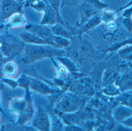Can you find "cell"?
I'll list each match as a JSON object with an SVG mask.
<instances>
[{
	"mask_svg": "<svg viewBox=\"0 0 132 131\" xmlns=\"http://www.w3.org/2000/svg\"><path fill=\"white\" fill-rule=\"evenodd\" d=\"M126 64L127 65V66L131 68H132V61H131L129 62H125Z\"/></svg>",
	"mask_w": 132,
	"mask_h": 131,
	"instance_id": "74e56055",
	"label": "cell"
},
{
	"mask_svg": "<svg viewBox=\"0 0 132 131\" xmlns=\"http://www.w3.org/2000/svg\"><path fill=\"white\" fill-rule=\"evenodd\" d=\"M131 93V94H132V90L131 91L129 92V93Z\"/></svg>",
	"mask_w": 132,
	"mask_h": 131,
	"instance_id": "60d3db41",
	"label": "cell"
},
{
	"mask_svg": "<svg viewBox=\"0 0 132 131\" xmlns=\"http://www.w3.org/2000/svg\"><path fill=\"white\" fill-rule=\"evenodd\" d=\"M94 105L96 107L100 109L103 108L105 107V104L104 102L100 100H95Z\"/></svg>",
	"mask_w": 132,
	"mask_h": 131,
	"instance_id": "d6a6232c",
	"label": "cell"
},
{
	"mask_svg": "<svg viewBox=\"0 0 132 131\" xmlns=\"http://www.w3.org/2000/svg\"><path fill=\"white\" fill-rule=\"evenodd\" d=\"M30 81V87L32 90L44 95L50 94L52 92V89L41 81L36 79Z\"/></svg>",
	"mask_w": 132,
	"mask_h": 131,
	"instance_id": "5bb4252c",
	"label": "cell"
},
{
	"mask_svg": "<svg viewBox=\"0 0 132 131\" xmlns=\"http://www.w3.org/2000/svg\"><path fill=\"white\" fill-rule=\"evenodd\" d=\"M121 95H120L118 97V100L122 105L132 107V94L128 93L127 94Z\"/></svg>",
	"mask_w": 132,
	"mask_h": 131,
	"instance_id": "4316f807",
	"label": "cell"
},
{
	"mask_svg": "<svg viewBox=\"0 0 132 131\" xmlns=\"http://www.w3.org/2000/svg\"><path fill=\"white\" fill-rule=\"evenodd\" d=\"M53 35L63 37L71 40L77 35L78 26L72 27L69 23L64 25L60 23H56L53 25L50 26Z\"/></svg>",
	"mask_w": 132,
	"mask_h": 131,
	"instance_id": "ba28073f",
	"label": "cell"
},
{
	"mask_svg": "<svg viewBox=\"0 0 132 131\" xmlns=\"http://www.w3.org/2000/svg\"><path fill=\"white\" fill-rule=\"evenodd\" d=\"M9 24L11 27H19L25 26L26 19L22 13H17L8 20Z\"/></svg>",
	"mask_w": 132,
	"mask_h": 131,
	"instance_id": "2e32d148",
	"label": "cell"
},
{
	"mask_svg": "<svg viewBox=\"0 0 132 131\" xmlns=\"http://www.w3.org/2000/svg\"><path fill=\"white\" fill-rule=\"evenodd\" d=\"M46 0H38L34 2L29 7L38 12H44L46 8Z\"/></svg>",
	"mask_w": 132,
	"mask_h": 131,
	"instance_id": "484cf974",
	"label": "cell"
},
{
	"mask_svg": "<svg viewBox=\"0 0 132 131\" xmlns=\"http://www.w3.org/2000/svg\"><path fill=\"white\" fill-rule=\"evenodd\" d=\"M60 9L64 7H77L80 4L83 0H61Z\"/></svg>",
	"mask_w": 132,
	"mask_h": 131,
	"instance_id": "83f0119b",
	"label": "cell"
},
{
	"mask_svg": "<svg viewBox=\"0 0 132 131\" xmlns=\"http://www.w3.org/2000/svg\"><path fill=\"white\" fill-rule=\"evenodd\" d=\"M38 1V0H26L24 2L25 7H29V5L31 3L36 1Z\"/></svg>",
	"mask_w": 132,
	"mask_h": 131,
	"instance_id": "8d00e7d4",
	"label": "cell"
},
{
	"mask_svg": "<svg viewBox=\"0 0 132 131\" xmlns=\"http://www.w3.org/2000/svg\"><path fill=\"white\" fill-rule=\"evenodd\" d=\"M121 123L126 126L132 127V116L122 122Z\"/></svg>",
	"mask_w": 132,
	"mask_h": 131,
	"instance_id": "836d02e7",
	"label": "cell"
},
{
	"mask_svg": "<svg viewBox=\"0 0 132 131\" xmlns=\"http://www.w3.org/2000/svg\"><path fill=\"white\" fill-rule=\"evenodd\" d=\"M66 130L67 131H83V129H82L79 127L77 126H74V125H71L67 127L66 128Z\"/></svg>",
	"mask_w": 132,
	"mask_h": 131,
	"instance_id": "e575fe53",
	"label": "cell"
},
{
	"mask_svg": "<svg viewBox=\"0 0 132 131\" xmlns=\"http://www.w3.org/2000/svg\"><path fill=\"white\" fill-rule=\"evenodd\" d=\"M118 54L120 58L125 62L132 61V45L119 50Z\"/></svg>",
	"mask_w": 132,
	"mask_h": 131,
	"instance_id": "44dd1931",
	"label": "cell"
},
{
	"mask_svg": "<svg viewBox=\"0 0 132 131\" xmlns=\"http://www.w3.org/2000/svg\"><path fill=\"white\" fill-rule=\"evenodd\" d=\"M102 90L105 95L110 97H116L121 94V90L115 85L114 83L104 85Z\"/></svg>",
	"mask_w": 132,
	"mask_h": 131,
	"instance_id": "d6986e66",
	"label": "cell"
},
{
	"mask_svg": "<svg viewBox=\"0 0 132 131\" xmlns=\"http://www.w3.org/2000/svg\"><path fill=\"white\" fill-rule=\"evenodd\" d=\"M48 3L55 12L57 23H60L64 25H67L68 22L64 21L60 14L61 0H47Z\"/></svg>",
	"mask_w": 132,
	"mask_h": 131,
	"instance_id": "e0dca14e",
	"label": "cell"
},
{
	"mask_svg": "<svg viewBox=\"0 0 132 131\" xmlns=\"http://www.w3.org/2000/svg\"><path fill=\"white\" fill-rule=\"evenodd\" d=\"M3 72L6 77H13L16 76L18 73V66L14 62H8L4 67Z\"/></svg>",
	"mask_w": 132,
	"mask_h": 131,
	"instance_id": "ffe728a7",
	"label": "cell"
},
{
	"mask_svg": "<svg viewBox=\"0 0 132 131\" xmlns=\"http://www.w3.org/2000/svg\"><path fill=\"white\" fill-rule=\"evenodd\" d=\"M132 5V0H131L129 2L128 4H127L126 5H125V6H123V7H121L118 10L116 11V13H118L120 11H122V10H124V9H126L127 8L129 7V6H131V5Z\"/></svg>",
	"mask_w": 132,
	"mask_h": 131,
	"instance_id": "d590c367",
	"label": "cell"
},
{
	"mask_svg": "<svg viewBox=\"0 0 132 131\" xmlns=\"http://www.w3.org/2000/svg\"><path fill=\"white\" fill-rule=\"evenodd\" d=\"M70 89L72 93L87 96L93 95L94 91L91 80L87 77L81 78L74 82L70 87Z\"/></svg>",
	"mask_w": 132,
	"mask_h": 131,
	"instance_id": "8992f818",
	"label": "cell"
},
{
	"mask_svg": "<svg viewBox=\"0 0 132 131\" xmlns=\"http://www.w3.org/2000/svg\"><path fill=\"white\" fill-rule=\"evenodd\" d=\"M25 30L44 39L50 45L56 47L53 41L54 35L49 25L27 24L25 25Z\"/></svg>",
	"mask_w": 132,
	"mask_h": 131,
	"instance_id": "277c9868",
	"label": "cell"
},
{
	"mask_svg": "<svg viewBox=\"0 0 132 131\" xmlns=\"http://www.w3.org/2000/svg\"><path fill=\"white\" fill-rule=\"evenodd\" d=\"M102 12H103L95 15L82 26L78 27L77 35L80 39L81 38V36L84 34L94 28L102 22Z\"/></svg>",
	"mask_w": 132,
	"mask_h": 131,
	"instance_id": "30bf717a",
	"label": "cell"
},
{
	"mask_svg": "<svg viewBox=\"0 0 132 131\" xmlns=\"http://www.w3.org/2000/svg\"><path fill=\"white\" fill-rule=\"evenodd\" d=\"M77 8L80 17V22L76 24L78 27L84 25L95 15L103 11L97 10L83 1Z\"/></svg>",
	"mask_w": 132,
	"mask_h": 131,
	"instance_id": "52a82bcc",
	"label": "cell"
},
{
	"mask_svg": "<svg viewBox=\"0 0 132 131\" xmlns=\"http://www.w3.org/2000/svg\"><path fill=\"white\" fill-rule=\"evenodd\" d=\"M46 5V8L43 12V17L39 24L49 26L54 25L57 23L55 12L49 4L47 0Z\"/></svg>",
	"mask_w": 132,
	"mask_h": 131,
	"instance_id": "4fadbf2b",
	"label": "cell"
},
{
	"mask_svg": "<svg viewBox=\"0 0 132 131\" xmlns=\"http://www.w3.org/2000/svg\"><path fill=\"white\" fill-rule=\"evenodd\" d=\"M24 60L27 63H31L46 58L63 57L66 51L49 45H36L26 44Z\"/></svg>",
	"mask_w": 132,
	"mask_h": 131,
	"instance_id": "7a4b0ae2",
	"label": "cell"
},
{
	"mask_svg": "<svg viewBox=\"0 0 132 131\" xmlns=\"http://www.w3.org/2000/svg\"><path fill=\"white\" fill-rule=\"evenodd\" d=\"M1 1L0 0V22L2 21L1 18Z\"/></svg>",
	"mask_w": 132,
	"mask_h": 131,
	"instance_id": "f35d334b",
	"label": "cell"
},
{
	"mask_svg": "<svg viewBox=\"0 0 132 131\" xmlns=\"http://www.w3.org/2000/svg\"><path fill=\"white\" fill-rule=\"evenodd\" d=\"M116 12L110 11L106 10H104L102 14V22L107 24L115 21Z\"/></svg>",
	"mask_w": 132,
	"mask_h": 131,
	"instance_id": "d4e9b609",
	"label": "cell"
},
{
	"mask_svg": "<svg viewBox=\"0 0 132 131\" xmlns=\"http://www.w3.org/2000/svg\"><path fill=\"white\" fill-rule=\"evenodd\" d=\"M127 45H132V37L124 41V42L120 43V44H118L116 45L111 47L110 48L107 49L105 51V52H114L121 47L125 46Z\"/></svg>",
	"mask_w": 132,
	"mask_h": 131,
	"instance_id": "f546056e",
	"label": "cell"
},
{
	"mask_svg": "<svg viewBox=\"0 0 132 131\" xmlns=\"http://www.w3.org/2000/svg\"><path fill=\"white\" fill-rule=\"evenodd\" d=\"M33 125L41 131H49L50 122L48 115L43 109L39 107L33 121Z\"/></svg>",
	"mask_w": 132,
	"mask_h": 131,
	"instance_id": "9c48e42d",
	"label": "cell"
},
{
	"mask_svg": "<svg viewBox=\"0 0 132 131\" xmlns=\"http://www.w3.org/2000/svg\"><path fill=\"white\" fill-rule=\"evenodd\" d=\"M66 124L70 125H75L78 122V116L75 114L65 113L63 117Z\"/></svg>",
	"mask_w": 132,
	"mask_h": 131,
	"instance_id": "cb8c5ba5",
	"label": "cell"
},
{
	"mask_svg": "<svg viewBox=\"0 0 132 131\" xmlns=\"http://www.w3.org/2000/svg\"><path fill=\"white\" fill-rule=\"evenodd\" d=\"M53 41L56 46L60 48H67L70 45V40L60 36L53 35Z\"/></svg>",
	"mask_w": 132,
	"mask_h": 131,
	"instance_id": "7402d4cb",
	"label": "cell"
},
{
	"mask_svg": "<svg viewBox=\"0 0 132 131\" xmlns=\"http://www.w3.org/2000/svg\"><path fill=\"white\" fill-rule=\"evenodd\" d=\"M112 115L114 120L121 123L132 116V107L124 105H121L114 108Z\"/></svg>",
	"mask_w": 132,
	"mask_h": 131,
	"instance_id": "8fae6325",
	"label": "cell"
},
{
	"mask_svg": "<svg viewBox=\"0 0 132 131\" xmlns=\"http://www.w3.org/2000/svg\"><path fill=\"white\" fill-rule=\"evenodd\" d=\"M119 84L120 89L122 92H128L132 90V78L125 80Z\"/></svg>",
	"mask_w": 132,
	"mask_h": 131,
	"instance_id": "f1b7e54d",
	"label": "cell"
},
{
	"mask_svg": "<svg viewBox=\"0 0 132 131\" xmlns=\"http://www.w3.org/2000/svg\"><path fill=\"white\" fill-rule=\"evenodd\" d=\"M19 37L25 44L36 45H49L45 40L36 35L25 30L19 35Z\"/></svg>",
	"mask_w": 132,
	"mask_h": 131,
	"instance_id": "7c38bea8",
	"label": "cell"
},
{
	"mask_svg": "<svg viewBox=\"0 0 132 131\" xmlns=\"http://www.w3.org/2000/svg\"><path fill=\"white\" fill-rule=\"evenodd\" d=\"M68 71L71 72H76L78 71V68L75 63L71 59L65 57H56Z\"/></svg>",
	"mask_w": 132,
	"mask_h": 131,
	"instance_id": "ac0fdd59",
	"label": "cell"
},
{
	"mask_svg": "<svg viewBox=\"0 0 132 131\" xmlns=\"http://www.w3.org/2000/svg\"><path fill=\"white\" fill-rule=\"evenodd\" d=\"M1 18L2 21L8 20L17 13H23L22 8L24 2H20L15 0H1Z\"/></svg>",
	"mask_w": 132,
	"mask_h": 131,
	"instance_id": "3957f363",
	"label": "cell"
},
{
	"mask_svg": "<svg viewBox=\"0 0 132 131\" xmlns=\"http://www.w3.org/2000/svg\"><path fill=\"white\" fill-rule=\"evenodd\" d=\"M122 23L126 29L130 33H132V18H123Z\"/></svg>",
	"mask_w": 132,
	"mask_h": 131,
	"instance_id": "4dcf8cb0",
	"label": "cell"
},
{
	"mask_svg": "<svg viewBox=\"0 0 132 131\" xmlns=\"http://www.w3.org/2000/svg\"><path fill=\"white\" fill-rule=\"evenodd\" d=\"M121 16L110 23L102 22L94 28L85 33L92 42L105 51L112 46L132 37V33L128 32L122 24Z\"/></svg>",
	"mask_w": 132,
	"mask_h": 131,
	"instance_id": "6da1fadb",
	"label": "cell"
},
{
	"mask_svg": "<svg viewBox=\"0 0 132 131\" xmlns=\"http://www.w3.org/2000/svg\"><path fill=\"white\" fill-rule=\"evenodd\" d=\"M119 69V67L118 68H110L105 70L103 77V82L105 83L104 85L114 83V82L119 77L120 72Z\"/></svg>",
	"mask_w": 132,
	"mask_h": 131,
	"instance_id": "9a60e30c",
	"label": "cell"
},
{
	"mask_svg": "<svg viewBox=\"0 0 132 131\" xmlns=\"http://www.w3.org/2000/svg\"><path fill=\"white\" fill-rule=\"evenodd\" d=\"M81 105L80 99L72 95L63 97L56 105V108L64 113H73L78 110Z\"/></svg>",
	"mask_w": 132,
	"mask_h": 131,
	"instance_id": "5b68a950",
	"label": "cell"
},
{
	"mask_svg": "<svg viewBox=\"0 0 132 131\" xmlns=\"http://www.w3.org/2000/svg\"><path fill=\"white\" fill-rule=\"evenodd\" d=\"M83 1L99 11H104L109 5L108 3L102 2L100 0H83Z\"/></svg>",
	"mask_w": 132,
	"mask_h": 131,
	"instance_id": "603a6c76",
	"label": "cell"
},
{
	"mask_svg": "<svg viewBox=\"0 0 132 131\" xmlns=\"http://www.w3.org/2000/svg\"><path fill=\"white\" fill-rule=\"evenodd\" d=\"M15 1L20 2H25L26 0H15Z\"/></svg>",
	"mask_w": 132,
	"mask_h": 131,
	"instance_id": "ab89813d",
	"label": "cell"
},
{
	"mask_svg": "<svg viewBox=\"0 0 132 131\" xmlns=\"http://www.w3.org/2000/svg\"><path fill=\"white\" fill-rule=\"evenodd\" d=\"M132 16V6L129 8L125 9L121 15L123 18L131 17Z\"/></svg>",
	"mask_w": 132,
	"mask_h": 131,
	"instance_id": "1f68e13d",
	"label": "cell"
}]
</instances>
